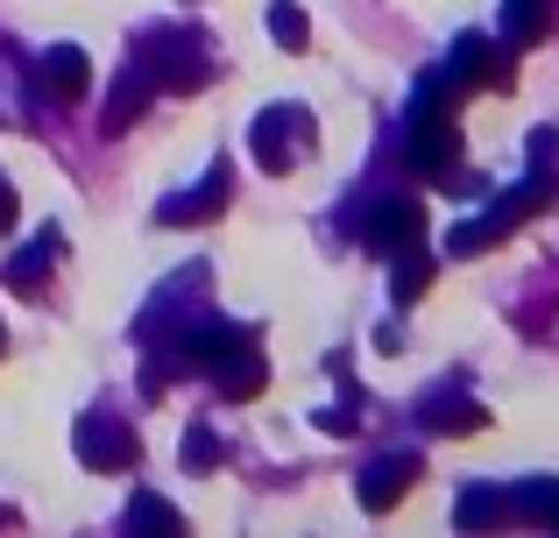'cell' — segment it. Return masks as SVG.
Masks as SVG:
<instances>
[{
    "mask_svg": "<svg viewBox=\"0 0 559 538\" xmlns=\"http://www.w3.org/2000/svg\"><path fill=\"white\" fill-rule=\"evenodd\" d=\"M178 525H185V517L170 511L164 497H135V511H128V531H135V538H150V531H178Z\"/></svg>",
    "mask_w": 559,
    "mask_h": 538,
    "instance_id": "20",
    "label": "cell"
},
{
    "mask_svg": "<svg viewBox=\"0 0 559 538\" xmlns=\"http://www.w3.org/2000/svg\"><path fill=\"white\" fill-rule=\"evenodd\" d=\"M8 227H14V184L0 178V235H8Z\"/></svg>",
    "mask_w": 559,
    "mask_h": 538,
    "instance_id": "23",
    "label": "cell"
},
{
    "mask_svg": "<svg viewBox=\"0 0 559 538\" xmlns=\"http://www.w3.org/2000/svg\"><path fill=\"white\" fill-rule=\"evenodd\" d=\"M411 482H418V454L369 461V468H361V482H355V497H361V511H369V517H382V511H396V503L411 497Z\"/></svg>",
    "mask_w": 559,
    "mask_h": 538,
    "instance_id": "9",
    "label": "cell"
},
{
    "mask_svg": "<svg viewBox=\"0 0 559 538\" xmlns=\"http://www.w3.org/2000/svg\"><path fill=\"white\" fill-rule=\"evenodd\" d=\"M227 192H234V178H227V164H213L191 192H178V199H164L156 206V220L164 227H205V220H219V206H227Z\"/></svg>",
    "mask_w": 559,
    "mask_h": 538,
    "instance_id": "8",
    "label": "cell"
},
{
    "mask_svg": "<svg viewBox=\"0 0 559 538\" xmlns=\"http://www.w3.org/2000/svg\"><path fill=\"white\" fill-rule=\"evenodd\" d=\"M418 426L425 432H481V426H489V411L467 404V397H425L418 404Z\"/></svg>",
    "mask_w": 559,
    "mask_h": 538,
    "instance_id": "13",
    "label": "cell"
},
{
    "mask_svg": "<svg viewBox=\"0 0 559 538\" xmlns=\"http://www.w3.org/2000/svg\"><path fill=\"white\" fill-rule=\"evenodd\" d=\"M453 71H461L467 85H510V57L496 50L489 36H461L453 43Z\"/></svg>",
    "mask_w": 559,
    "mask_h": 538,
    "instance_id": "11",
    "label": "cell"
},
{
    "mask_svg": "<svg viewBox=\"0 0 559 538\" xmlns=\"http://www.w3.org/2000/svg\"><path fill=\"white\" fill-rule=\"evenodd\" d=\"M135 432L121 426V418H107V411H85L79 418V461L93 475H121V468H135Z\"/></svg>",
    "mask_w": 559,
    "mask_h": 538,
    "instance_id": "4",
    "label": "cell"
},
{
    "mask_svg": "<svg viewBox=\"0 0 559 538\" xmlns=\"http://www.w3.org/2000/svg\"><path fill=\"white\" fill-rule=\"evenodd\" d=\"M150 99H156V79H150V71H128V79L114 85V99H107V113H99V128H107V135H121V128H135Z\"/></svg>",
    "mask_w": 559,
    "mask_h": 538,
    "instance_id": "12",
    "label": "cell"
},
{
    "mask_svg": "<svg viewBox=\"0 0 559 538\" xmlns=\"http://www.w3.org/2000/svg\"><path fill=\"white\" fill-rule=\"evenodd\" d=\"M150 79H156V93H199L213 79V64L199 57L191 36H170V43H150Z\"/></svg>",
    "mask_w": 559,
    "mask_h": 538,
    "instance_id": "7",
    "label": "cell"
},
{
    "mask_svg": "<svg viewBox=\"0 0 559 538\" xmlns=\"http://www.w3.org/2000/svg\"><path fill=\"white\" fill-rule=\"evenodd\" d=\"M361 241H369L376 255H404L425 241V206L418 199H376L369 206V227H361Z\"/></svg>",
    "mask_w": 559,
    "mask_h": 538,
    "instance_id": "5",
    "label": "cell"
},
{
    "mask_svg": "<svg viewBox=\"0 0 559 538\" xmlns=\"http://www.w3.org/2000/svg\"><path fill=\"white\" fill-rule=\"evenodd\" d=\"M205 375L219 383V397H234V404H248L262 390V347H255V333H234L227 347H219L213 361H205Z\"/></svg>",
    "mask_w": 559,
    "mask_h": 538,
    "instance_id": "6",
    "label": "cell"
},
{
    "mask_svg": "<svg viewBox=\"0 0 559 538\" xmlns=\"http://www.w3.org/2000/svg\"><path fill=\"white\" fill-rule=\"evenodd\" d=\"M185 468H191V475H213V468H219V446H213V432H205V426L185 432Z\"/></svg>",
    "mask_w": 559,
    "mask_h": 538,
    "instance_id": "21",
    "label": "cell"
},
{
    "mask_svg": "<svg viewBox=\"0 0 559 538\" xmlns=\"http://www.w3.org/2000/svg\"><path fill=\"white\" fill-rule=\"evenodd\" d=\"M425 284H432V255H418V249H404L396 255V304H411V298H425Z\"/></svg>",
    "mask_w": 559,
    "mask_h": 538,
    "instance_id": "19",
    "label": "cell"
},
{
    "mask_svg": "<svg viewBox=\"0 0 559 538\" xmlns=\"http://www.w3.org/2000/svg\"><path fill=\"white\" fill-rule=\"evenodd\" d=\"M270 36H276V50H305V43H312V22H305V8H290V0H270Z\"/></svg>",
    "mask_w": 559,
    "mask_h": 538,
    "instance_id": "18",
    "label": "cell"
},
{
    "mask_svg": "<svg viewBox=\"0 0 559 538\" xmlns=\"http://www.w3.org/2000/svg\"><path fill=\"white\" fill-rule=\"evenodd\" d=\"M552 170H538V178H524L518 192H503V199H489V213H481V220H467V227H453L447 235V255H481L489 249V241H503V235H518L524 220H532L538 206H552Z\"/></svg>",
    "mask_w": 559,
    "mask_h": 538,
    "instance_id": "1",
    "label": "cell"
},
{
    "mask_svg": "<svg viewBox=\"0 0 559 538\" xmlns=\"http://www.w3.org/2000/svg\"><path fill=\"white\" fill-rule=\"evenodd\" d=\"M496 517H510V497H503V489H467L461 511H453V525H461V531H481V525H496Z\"/></svg>",
    "mask_w": 559,
    "mask_h": 538,
    "instance_id": "15",
    "label": "cell"
},
{
    "mask_svg": "<svg viewBox=\"0 0 559 538\" xmlns=\"http://www.w3.org/2000/svg\"><path fill=\"white\" fill-rule=\"evenodd\" d=\"M36 71H43V93L50 99H85L93 93V64H85V50H71V43H57Z\"/></svg>",
    "mask_w": 559,
    "mask_h": 538,
    "instance_id": "10",
    "label": "cell"
},
{
    "mask_svg": "<svg viewBox=\"0 0 559 538\" xmlns=\"http://www.w3.org/2000/svg\"><path fill=\"white\" fill-rule=\"evenodd\" d=\"M255 156H262V170H298L305 156H312V142H319V128H312V113L305 107H270L255 121Z\"/></svg>",
    "mask_w": 559,
    "mask_h": 538,
    "instance_id": "2",
    "label": "cell"
},
{
    "mask_svg": "<svg viewBox=\"0 0 559 538\" xmlns=\"http://www.w3.org/2000/svg\"><path fill=\"white\" fill-rule=\"evenodd\" d=\"M411 170L432 184H447L461 170V128H453V113H411Z\"/></svg>",
    "mask_w": 559,
    "mask_h": 538,
    "instance_id": "3",
    "label": "cell"
},
{
    "mask_svg": "<svg viewBox=\"0 0 559 538\" xmlns=\"http://www.w3.org/2000/svg\"><path fill=\"white\" fill-rule=\"evenodd\" d=\"M552 22V0H503V43L510 50H532Z\"/></svg>",
    "mask_w": 559,
    "mask_h": 538,
    "instance_id": "14",
    "label": "cell"
},
{
    "mask_svg": "<svg viewBox=\"0 0 559 538\" xmlns=\"http://www.w3.org/2000/svg\"><path fill=\"white\" fill-rule=\"evenodd\" d=\"M510 511H524L532 525H559V482H518L510 489Z\"/></svg>",
    "mask_w": 559,
    "mask_h": 538,
    "instance_id": "17",
    "label": "cell"
},
{
    "mask_svg": "<svg viewBox=\"0 0 559 538\" xmlns=\"http://www.w3.org/2000/svg\"><path fill=\"white\" fill-rule=\"evenodd\" d=\"M319 432H355V411H347V404H326V411H319Z\"/></svg>",
    "mask_w": 559,
    "mask_h": 538,
    "instance_id": "22",
    "label": "cell"
},
{
    "mask_svg": "<svg viewBox=\"0 0 559 538\" xmlns=\"http://www.w3.org/2000/svg\"><path fill=\"white\" fill-rule=\"evenodd\" d=\"M50 255H57V235H43L28 255H14V263H8V284L22 290V298H36V290H43V270H50Z\"/></svg>",
    "mask_w": 559,
    "mask_h": 538,
    "instance_id": "16",
    "label": "cell"
}]
</instances>
